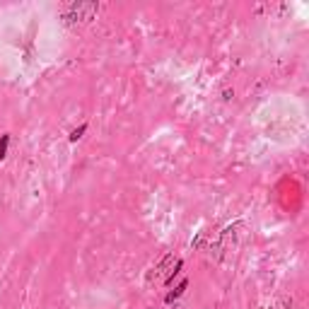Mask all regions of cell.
Masks as SVG:
<instances>
[{
  "label": "cell",
  "mask_w": 309,
  "mask_h": 309,
  "mask_svg": "<svg viewBox=\"0 0 309 309\" xmlns=\"http://www.w3.org/2000/svg\"><path fill=\"white\" fill-rule=\"evenodd\" d=\"M186 285H189V282L184 281L181 285H179V287H176V290H174V292H171V295H167V300H165V302H167V305H171V302H174L176 297H181V295H184V290H186Z\"/></svg>",
  "instance_id": "3"
},
{
  "label": "cell",
  "mask_w": 309,
  "mask_h": 309,
  "mask_svg": "<svg viewBox=\"0 0 309 309\" xmlns=\"http://www.w3.org/2000/svg\"><path fill=\"white\" fill-rule=\"evenodd\" d=\"M97 12V5L94 2H73L68 10H65V20L68 22H75V20H92Z\"/></svg>",
  "instance_id": "1"
},
{
  "label": "cell",
  "mask_w": 309,
  "mask_h": 309,
  "mask_svg": "<svg viewBox=\"0 0 309 309\" xmlns=\"http://www.w3.org/2000/svg\"><path fill=\"white\" fill-rule=\"evenodd\" d=\"M271 309H273V307H271Z\"/></svg>",
  "instance_id": "6"
},
{
  "label": "cell",
  "mask_w": 309,
  "mask_h": 309,
  "mask_svg": "<svg viewBox=\"0 0 309 309\" xmlns=\"http://www.w3.org/2000/svg\"><path fill=\"white\" fill-rule=\"evenodd\" d=\"M7 145H10V136L5 133V136L0 138V160H5V155H7Z\"/></svg>",
  "instance_id": "4"
},
{
  "label": "cell",
  "mask_w": 309,
  "mask_h": 309,
  "mask_svg": "<svg viewBox=\"0 0 309 309\" xmlns=\"http://www.w3.org/2000/svg\"><path fill=\"white\" fill-rule=\"evenodd\" d=\"M84 131H87V123H83L80 128H75V131L70 133V142H78V140H80V138H83V133H84Z\"/></svg>",
  "instance_id": "5"
},
{
  "label": "cell",
  "mask_w": 309,
  "mask_h": 309,
  "mask_svg": "<svg viewBox=\"0 0 309 309\" xmlns=\"http://www.w3.org/2000/svg\"><path fill=\"white\" fill-rule=\"evenodd\" d=\"M169 263H174V256H165V258H162V263H160L157 268H152V273L147 276V282H152L157 276H160V273H165V268H167Z\"/></svg>",
  "instance_id": "2"
}]
</instances>
